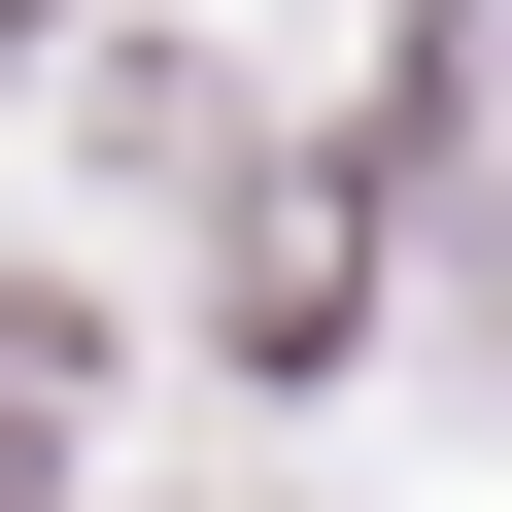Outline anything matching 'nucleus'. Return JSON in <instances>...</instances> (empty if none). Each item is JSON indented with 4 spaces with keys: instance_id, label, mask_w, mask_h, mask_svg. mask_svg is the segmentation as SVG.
Here are the masks:
<instances>
[{
    "instance_id": "1",
    "label": "nucleus",
    "mask_w": 512,
    "mask_h": 512,
    "mask_svg": "<svg viewBox=\"0 0 512 512\" xmlns=\"http://www.w3.org/2000/svg\"><path fill=\"white\" fill-rule=\"evenodd\" d=\"M69 376H103L69 308H0V512H35V478H69Z\"/></svg>"
},
{
    "instance_id": "2",
    "label": "nucleus",
    "mask_w": 512,
    "mask_h": 512,
    "mask_svg": "<svg viewBox=\"0 0 512 512\" xmlns=\"http://www.w3.org/2000/svg\"><path fill=\"white\" fill-rule=\"evenodd\" d=\"M0 35H35V0H0Z\"/></svg>"
}]
</instances>
